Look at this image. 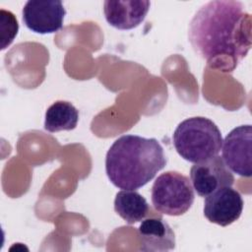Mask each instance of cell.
<instances>
[{"label": "cell", "instance_id": "1", "mask_svg": "<svg viewBox=\"0 0 252 252\" xmlns=\"http://www.w3.org/2000/svg\"><path fill=\"white\" fill-rule=\"evenodd\" d=\"M251 23L241 2L210 1L193 16L188 39L210 68L232 72L250 50Z\"/></svg>", "mask_w": 252, "mask_h": 252}, {"label": "cell", "instance_id": "2", "mask_svg": "<svg viewBox=\"0 0 252 252\" xmlns=\"http://www.w3.org/2000/svg\"><path fill=\"white\" fill-rule=\"evenodd\" d=\"M165 164L166 158L158 141L138 135H123L116 139L105 158L108 179L123 190L145 186Z\"/></svg>", "mask_w": 252, "mask_h": 252}, {"label": "cell", "instance_id": "3", "mask_svg": "<svg viewBox=\"0 0 252 252\" xmlns=\"http://www.w3.org/2000/svg\"><path fill=\"white\" fill-rule=\"evenodd\" d=\"M172 139L178 155L193 163L218 156L222 145L219 127L203 116L190 117L180 122Z\"/></svg>", "mask_w": 252, "mask_h": 252}, {"label": "cell", "instance_id": "4", "mask_svg": "<svg viewBox=\"0 0 252 252\" xmlns=\"http://www.w3.org/2000/svg\"><path fill=\"white\" fill-rule=\"evenodd\" d=\"M195 199L191 180L178 171H166L158 176L152 187V203L157 212L181 216Z\"/></svg>", "mask_w": 252, "mask_h": 252}, {"label": "cell", "instance_id": "5", "mask_svg": "<svg viewBox=\"0 0 252 252\" xmlns=\"http://www.w3.org/2000/svg\"><path fill=\"white\" fill-rule=\"evenodd\" d=\"M221 147V158L230 171L243 177H250L252 173L251 125H240L232 129L222 141Z\"/></svg>", "mask_w": 252, "mask_h": 252}, {"label": "cell", "instance_id": "6", "mask_svg": "<svg viewBox=\"0 0 252 252\" xmlns=\"http://www.w3.org/2000/svg\"><path fill=\"white\" fill-rule=\"evenodd\" d=\"M191 183L201 197H206L222 187H230L234 176L225 165L222 158L215 156L195 163L190 170Z\"/></svg>", "mask_w": 252, "mask_h": 252}, {"label": "cell", "instance_id": "7", "mask_svg": "<svg viewBox=\"0 0 252 252\" xmlns=\"http://www.w3.org/2000/svg\"><path fill=\"white\" fill-rule=\"evenodd\" d=\"M66 10L61 1H28L23 8L26 27L40 34L53 33L63 27Z\"/></svg>", "mask_w": 252, "mask_h": 252}, {"label": "cell", "instance_id": "8", "mask_svg": "<svg viewBox=\"0 0 252 252\" xmlns=\"http://www.w3.org/2000/svg\"><path fill=\"white\" fill-rule=\"evenodd\" d=\"M242 210V197L231 186L216 190L206 196L204 201V216L210 222L220 226H227L237 220Z\"/></svg>", "mask_w": 252, "mask_h": 252}, {"label": "cell", "instance_id": "9", "mask_svg": "<svg viewBox=\"0 0 252 252\" xmlns=\"http://www.w3.org/2000/svg\"><path fill=\"white\" fill-rule=\"evenodd\" d=\"M150 6L151 3L147 0H106L103 3V13L111 27L118 30H131L145 20Z\"/></svg>", "mask_w": 252, "mask_h": 252}, {"label": "cell", "instance_id": "10", "mask_svg": "<svg viewBox=\"0 0 252 252\" xmlns=\"http://www.w3.org/2000/svg\"><path fill=\"white\" fill-rule=\"evenodd\" d=\"M138 234L143 251L165 252L175 248L174 232L161 217L144 219L138 228Z\"/></svg>", "mask_w": 252, "mask_h": 252}, {"label": "cell", "instance_id": "11", "mask_svg": "<svg viewBox=\"0 0 252 252\" xmlns=\"http://www.w3.org/2000/svg\"><path fill=\"white\" fill-rule=\"evenodd\" d=\"M114 210L129 224L142 221L151 212L147 200L135 190L117 192L114 199Z\"/></svg>", "mask_w": 252, "mask_h": 252}, {"label": "cell", "instance_id": "12", "mask_svg": "<svg viewBox=\"0 0 252 252\" xmlns=\"http://www.w3.org/2000/svg\"><path fill=\"white\" fill-rule=\"evenodd\" d=\"M78 120L79 112L71 102L57 100L45 112L44 129L52 133L73 130L76 128Z\"/></svg>", "mask_w": 252, "mask_h": 252}, {"label": "cell", "instance_id": "13", "mask_svg": "<svg viewBox=\"0 0 252 252\" xmlns=\"http://www.w3.org/2000/svg\"><path fill=\"white\" fill-rule=\"evenodd\" d=\"M1 49H5L14 40L19 31V25L13 13L1 9Z\"/></svg>", "mask_w": 252, "mask_h": 252}]
</instances>
